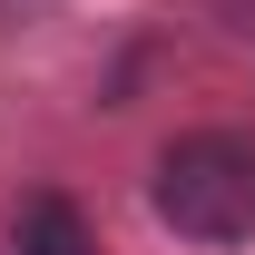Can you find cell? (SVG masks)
<instances>
[{"mask_svg": "<svg viewBox=\"0 0 255 255\" xmlns=\"http://www.w3.org/2000/svg\"><path fill=\"white\" fill-rule=\"evenodd\" d=\"M157 216L196 246L255 236V137L246 128H187L157 147Z\"/></svg>", "mask_w": 255, "mask_h": 255, "instance_id": "6da1fadb", "label": "cell"}, {"mask_svg": "<svg viewBox=\"0 0 255 255\" xmlns=\"http://www.w3.org/2000/svg\"><path fill=\"white\" fill-rule=\"evenodd\" d=\"M10 255H98V246H89V226H79L69 196H30L10 216Z\"/></svg>", "mask_w": 255, "mask_h": 255, "instance_id": "7a4b0ae2", "label": "cell"}]
</instances>
